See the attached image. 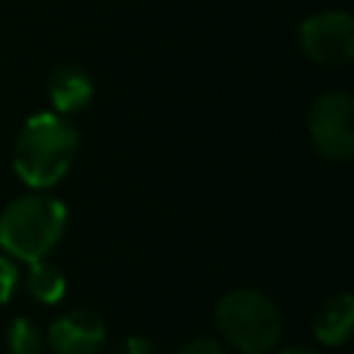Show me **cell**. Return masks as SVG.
Instances as JSON below:
<instances>
[{
    "label": "cell",
    "mask_w": 354,
    "mask_h": 354,
    "mask_svg": "<svg viewBox=\"0 0 354 354\" xmlns=\"http://www.w3.org/2000/svg\"><path fill=\"white\" fill-rule=\"evenodd\" d=\"M77 152L80 133L66 116L55 111L33 113L19 127L14 141V174L30 191H50L69 174Z\"/></svg>",
    "instance_id": "1"
},
{
    "label": "cell",
    "mask_w": 354,
    "mask_h": 354,
    "mask_svg": "<svg viewBox=\"0 0 354 354\" xmlns=\"http://www.w3.org/2000/svg\"><path fill=\"white\" fill-rule=\"evenodd\" d=\"M66 205L50 191H25L0 213V249L11 260L33 263L47 257L64 238Z\"/></svg>",
    "instance_id": "2"
},
{
    "label": "cell",
    "mask_w": 354,
    "mask_h": 354,
    "mask_svg": "<svg viewBox=\"0 0 354 354\" xmlns=\"http://www.w3.org/2000/svg\"><path fill=\"white\" fill-rule=\"evenodd\" d=\"M213 324L238 354H271L285 332L282 310L257 288L227 290L213 307Z\"/></svg>",
    "instance_id": "3"
},
{
    "label": "cell",
    "mask_w": 354,
    "mask_h": 354,
    "mask_svg": "<svg viewBox=\"0 0 354 354\" xmlns=\"http://www.w3.org/2000/svg\"><path fill=\"white\" fill-rule=\"evenodd\" d=\"M307 133L321 158L348 160L354 155V97L343 88L318 94L307 113Z\"/></svg>",
    "instance_id": "4"
},
{
    "label": "cell",
    "mask_w": 354,
    "mask_h": 354,
    "mask_svg": "<svg viewBox=\"0 0 354 354\" xmlns=\"http://www.w3.org/2000/svg\"><path fill=\"white\" fill-rule=\"evenodd\" d=\"M299 47L318 66H346L354 58V19L348 11H318L301 19Z\"/></svg>",
    "instance_id": "5"
},
{
    "label": "cell",
    "mask_w": 354,
    "mask_h": 354,
    "mask_svg": "<svg viewBox=\"0 0 354 354\" xmlns=\"http://www.w3.org/2000/svg\"><path fill=\"white\" fill-rule=\"evenodd\" d=\"M108 343V324L88 307L61 313L44 332V346L53 354H100Z\"/></svg>",
    "instance_id": "6"
},
{
    "label": "cell",
    "mask_w": 354,
    "mask_h": 354,
    "mask_svg": "<svg viewBox=\"0 0 354 354\" xmlns=\"http://www.w3.org/2000/svg\"><path fill=\"white\" fill-rule=\"evenodd\" d=\"M47 97H50L55 113H61V116L80 113L83 108H88V102L94 97V80L83 66L61 64L53 69V75L47 80Z\"/></svg>",
    "instance_id": "7"
},
{
    "label": "cell",
    "mask_w": 354,
    "mask_h": 354,
    "mask_svg": "<svg viewBox=\"0 0 354 354\" xmlns=\"http://www.w3.org/2000/svg\"><path fill=\"white\" fill-rule=\"evenodd\" d=\"M351 332H354V296L348 290H340L324 299L313 315V337L321 346L340 348L348 343Z\"/></svg>",
    "instance_id": "8"
},
{
    "label": "cell",
    "mask_w": 354,
    "mask_h": 354,
    "mask_svg": "<svg viewBox=\"0 0 354 354\" xmlns=\"http://www.w3.org/2000/svg\"><path fill=\"white\" fill-rule=\"evenodd\" d=\"M22 288L39 304H58L66 296V277L55 263L41 257V260L28 263V271L22 277Z\"/></svg>",
    "instance_id": "9"
},
{
    "label": "cell",
    "mask_w": 354,
    "mask_h": 354,
    "mask_svg": "<svg viewBox=\"0 0 354 354\" xmlns=\"http://www.w3.org/2000/svg\"><path fill=\"white\" fill-rule=\"evenodd\" d=\"M6 348H8V354H41L44 351L41 326L28 315L11 318L6 326Z\"/></svg>",
    "instance_id": "10"
},
{
    "label": "cell",
    "mask_w": 354,
    "mask_h": 354,
    "mask_svg": "<svg viewBox=\"0 0 354 354\" xmlns=\"http://www.w3.org/2000/svg\"><path fill=\"white\" fill-rule=\"evenodd\" d=\"M19 285V268L17 260H11L8 254H0V307L8 304V299L14 296Z\"/></svg>",
    "instance_id": "11"
},
{
    "label": "cell",
    "mask_w": 354,
    "mask_h": 354,
    "mask_svg": "<svg viewBox=\"0 0 354 354\" xmlns=\"http://www.w3.org/2000/svg\"><path fill=\"white\" fill-rule=\"evenodd\" d=\"M105 354H158L155 343L149 337H141V335H130L119 343H113Z\"/></svg>",
    "instance_id": "12"
},
{
    "label": "cell",
    "mask_w": 354,
    "mask_h": 354,
    "mask_svg": "<svg viewBox=\"0 0 354 354\" xmlns=\"http://www.w3.org/2000/svg\"><path fill=\"white\" fill-rule=\"evenodd\" d=\"M174 354H227V351H224L221 340L202 335V337H191V340H185Z\"/></svg>",
    "instance_id": "13"
},
{
    "label": "cell",
    "mask_w": 354,
    "mask_h": 354,
    "mask_svg": "<svg viewBox=\"0 0 354 354\" xmlns=\"http://www.w3.org/2000/svg\"><path fill=\"white\" fill-rule=\"evenodd\" d=\"M277 354H324V351L321 348H313V346H285Z\"/></svg>",
    "instance_id": "14"
}]
</instances>
